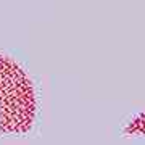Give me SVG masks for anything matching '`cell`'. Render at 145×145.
Returning a JSON list of instances; mask_svg holds the SVG:
<instances>
[{
  "label": "cell",
  "mask_w": 145,
  "mask_h": 145,
  "mask_svg": "<svg viewBox=\"0 0 145 145\" xmlns=\"http://www.w3.org/2000/svg\"><path fill=\"white\" fill-rule=\"evenodd\" d=\"M127 134H145V113L140 114L139 118L135 119L134 123H131V126L126 129Z\"/></svg>",
  "instance_id": "2"
},
{
  "label": "cell",
  "mask_w": 145,
  "mask_h": 145,
  "mask_svg": "<svg viewBox=\"0 0 145 145\" xmlns=\"http://www.w3.org/2000/svg\"><path fill=\"white\" fill-rule=\"evenodd\" d=\"M36 116L34 89L15 61L0 55V134L26 132Z\"/></svg>",
  "instance_id": "1"
}]
</instances>
